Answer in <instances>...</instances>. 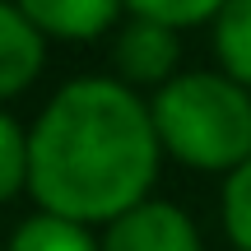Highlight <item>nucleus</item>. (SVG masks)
I'll return each instance as SVG.
<instances>
[{"instance_id": "f257e3e1", "label": "nucleus", "mask_w": 251, "mask_h": 251, "mask_svg": "<svg viewBox=\"0 0 251 251\" xmlns=\"http://www.w3.org/2000/svg\"><path fill=\"white\" fill-rule=\"evenodd\" d=\"M163 158L149 98L112 75H79L61 84L33 121L28 196L37 209L107 228L149 200Z\"/></svg>"}, {"instance_id": "f03ea898", "label": "nucleus", "mask_w": 251, "mask_h": 251, "mask_svg": "<svg viewBox=\"0 0 251 251\" xmlns=\"http://www.w3.org/2000/svg\"><path fill=\"white\" fill-rule=\"evenodd\" d=\"M163 153L196 172H237L251 158V89L224 70H181L149 93Z\"/></svg>"}, {"instance_id": "7ed1b4c3", "label": "nucleus", "mask_w": 251, "mask_h": 251, "mask_svg": "<svg viewBox=\"0 0 251 251\" xmlns=\"http://www.w3.org/2000/svg\"><path fill=\"white\" fill-rule=\"evenodd\" d=\"M112 70L135 93H158L181 75V28L130 14L112 37Z\"/></svg>"}, {"instance_id": "20e7f679", "label": "nucleus", "mask_w": 251, "mask_h": 251, "mask_svg": "<svg viewBox=\"0 0 251 251\" xmlns=\"http://www.w3.org/2000/svg\"><path fill=\"white\" fill-rule=\"evenodd\" d=\"M102 251H205L196 219L172 200H140L102 228Z\"/></svg>"}, {"instance_id": "39448f33", "label": "nucleus", "mask_w": 251, "mask_h": 251, "mask_svg": "<svg viewBox=\"0 0 251 251\" xmlns=\"http://www.w3.org/2000/svg\"><path fill=\"white\" fill-rule=\"evenodd\" d=\"M47 65V33L14 5H0V98L14 102L24 89H33V79Z\"/></svg>"}, {"instance_id": "423d86ee", "label": "nucleus", "mask_w": 251, "mask_h": 251, "mask_svg": "<svg viewBox=\"0 0 251 251\" xmlns=\"http://www.w3.org/2000/svg\"><path fill=\"white\" fill-rule=\"evenodd\" d=\"M14 5L56 42H93L112 33L126 14V0H14Z\"/></svg>"}, {"instance_id": "0eeeda50", "label": "nucleus", "mask_w": 251, "mask_h": 251, "mask_svg": "<svg viewBox=\"0 0 251 251\" xmlns=\"http://www.w3.org/2000/svg\"><path fill=\"white\" fill-rule=\"evenodd\" d=\"M9 251H102V237H93V228L79 219L37 209L9 233Z\"/></svg>"}, {"instance_id": "6e6552de", "label": "nucleus", "mask_w": 251, "mask_h": 251, "mask_svg": "<svg viewBox=\"0 0 251 251\" xmlns=\"http://www.w3.org/2000/svg\"><path fill=\"white\" fill-rule=\"evenodd\" d=\"M209 33H214L219 70L251 89V0H228L224 14L209 24Z\"/></svg>"}, {"instance_id": "1a4fd4ad", "label": "nucleus", "mask_w": 251, "mask_h": 251, "mask_svg": "<svg viewBox=\"0 0 251 251\" xmlns=\"http://www.w3.org/2000/svg\"><path fill=\"white\" fill-rule=\"evenodd\" d=\"M28 186H33V126L5 112L0 117V196H28Z\"/></svg>"}, {"instance_id": "9d476101", "label": "nucleus", "mask_w": 251, "mask_h": 251, "mask_svg": "<svg viewBox=\"0 0 251 251\" xmlns=\"http://www.w3.org/2000/svg\"><path fill=\"white\" fill-rule=\"evenodd\" d=\"M224 5L228 0H126V14L158 19L168 28H196V24H214Z\"/></svg>"}, {"instance_id": "9b49d317", "label": "nucleus", "mask_w": 251, "mask_h": 251, "mask_svg": "<svg viewBox=\"0 0 251 251\" xmlns=\"http://www.w3.org/2000/svg\"><path fill=\"white\" fill-rule=\"evenodd\" d=\"M224 228L233 251H251V158L224 177Z\"/></svg>"}]
</instances>
